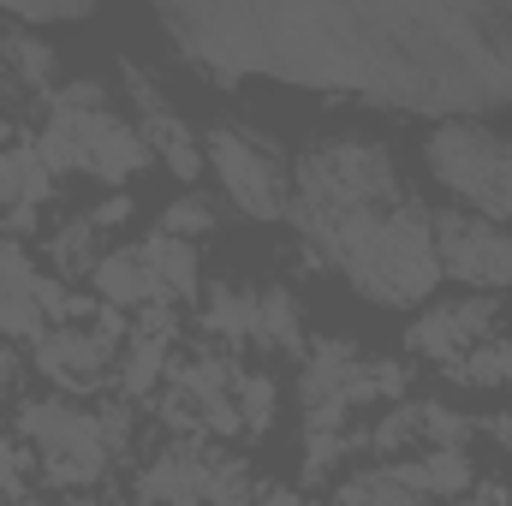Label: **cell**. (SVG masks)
Returning a JSON list of instances; mask_svg holds the SVG:
<instances>
[{
    "label": "cell",
    "instance_id": "8992f818",
    "mask_svg": "<svg viewBox=\"0 0 512 506\" xmlns=\"http://www.w3.org/2000/svg\"><path fill=\"white\" fill-rule=\"evenodd\" d=\"M435 262L471 286H512V233L471 215H435Z\"/></svg>",
    "mask_w": 512,
    "mask_h": 506
},
{
    "label": "cell",
    "instance_id": "4fadbf2b",
    "mask_svg": "<svg viewBox=\"0 0 512 506\" xmlns=\"http://www.w3.org/2000/svg\"><path fill=\"white\" fill-rule=\"evenodd\" d=\"M393 477H399L411 495H423V501H429V495H465V489H471V459H465L459 447H441V453H429L423 465H399Z\"/></svg>",
    "mask_w": 512,
    "mask_h": 506
},
{
    "label": "cell",
    "instance_id": "9a60e30c",
    "mask_svg": "<svg viewBox=\"0 0 512 506\" xmlns=\"http://www.w3.org/2000/svg\"><path fill=\"white\" fill-rule=\"evenodd\" d=\"M0 54H6V66H12V78H18V84H30V90H48V72H54V48H48L42 36L6 30V36H0Z\"/></svg>",
    "mask_w": 512,
    "mask_h": 506
},
{
    "label": "cell",
    "instance_id": "e0dca14e",
    "mask_svg": "<svg viewBox=\"0 0 512 506\" xmlns=\"http://www.w3.org/2000/svg\"><path fill=\"white\" fill-rule=\"evenodd\" d=\"M143 137H149V143H161V161H167L179 179H197V173H203V161H209V155H203V143L185 131L179 114H173V120H161V126H149Z\"/></svg>",
    "mask_w": 512,
    "mask_h": 506
},
{
    "label": "cell",
    "instance_id": "5b68a950",
    "mask_svg": "<svg viewBox=\"0 0 512 506\" xmlns=\"http://www.w3.org/2000/svg\"><path fill=\"white\" fill-rule=\"evenodd\" d=\"M203 155L215 161L221 185L233 191V203L245 215H256V221L292 215V197H286V179H280V161H274V143L268 137H256L245 126H209Z\"/></svg>",
    "mask_w": 512,
    "mask_h": 506
},
{
    "label": "cell",
    "instance_id": "d6986e66",
    "mask_svg": "<svg viewBox=\"0 0 512 506\" xmlns=\"http://www.w3.org/2000/svg\"><path fill=\"white\" fill-rule=\"evenodd\" d=\"M90 239H96V221L84 215V221H66V227L54 233V245H48V251H54V262H60L66 274H78V268H90V274H96V262H102V256L90 251Z\"/></svg>",
    "mask_w": 512,
    "mask_h": 506
},
{
    "label": "cell",
    "instance_id": "4dcf8cb0",
    "mask_svg": "<svg viewBox=\"0 0 512 506\" xmlns=\"http://www.w3.org/2000/svg\"><path fill=\"white\" fill-rule=\"evenodd\" d=\"M6 137H12V126H6V120H0V149H6Z\"/></svg>",
    "mask_w": 512,
    "mask_h": 506
},
{
    "label": "cell",
    "instance_id": "cb8c5ba5",
    "mask_svg": "<svg viewBox=\"0 0 512 506\" xmlns=\"http://www.w3.org/2000/svg\"><path fill=\"white\" fill-rule=\"evenodd\" d=\"M417 423H429L423 435H435L441 447H459V441L471 435V423H465L459 411H447V405H417Z\"/></svg>",
    "mask_w": 512,
    "mask_h": 506
},
{
    "label": "cell",
    "instance_id": "7402d4cb",
    "mask_svg": "<svg viewBox=\"0 0 512 506\" xmlns=\"http://www.w3.org/2000/svg\"><path fill=\"white\" fill-rule=\"evenodd\" d=\"M48 102H54L60 114H102V108H108V90H102L96 78H72V84H60Z\"/></svg>",
    "mask_w": 512,
    "mask_h": 506
},
{
    "label": "cell",
    "instance_id": "4316f807",
    "mask_svg": "<svg viewBox=\"0 0 512 506\" xmlns=\"http://www.w3.org/2000/svg\"><path fill=\"white\" fill-rule=\"evenodd\" d=\"M18 477H24V459L12 441H0V495H18Z\"/></svg>",
    "mask_w": 512,
    "mask_h": 506
},
{
    "label": "cell",
    "instance_id": "2e32d148",
    "mask_svg": "<svg viewBox=\"0 0 512 506\" xmlns=\"http://www.w3.org/2000/svg\"><path fill=\"white\" fill-rule=\"evenodd\" d=\"M209 328L227 340H256V292L209 286Z\"/></svg>",
    "mask_w": 512,
    "mask_h": 506
},
{
    "label": "cell",
    "instance_id": "ffe728a7",
    "mask_svg": "<svg viewBox=\"0 0 512 506\" xmlns=\"http://www.w3.org/2000/svg\"><path fill=\"white\" fill-rule=\"evenodd\" d=\"M239 423L245 429H268L274 423V381L268 376H239Z\"/></svg>",
    "mask_w": 512,
    "mask_h": 506
},
{
    "label": "cell",
    "instance_id": "83f0119b",
    "mask_svg": "<svg viewBox=\"0 0 512 506\" xmlns=\"http://www.w3.org/2000/svg\"><path fill=\"white\" fill-rule=\"evenodd\" d=\"M126 215H131V197H108V203H102V209H96L90 221H96V227H120Z\"/></svg>",
    "mask_w": 512,
    "mask_h": 506
},
{
    "label": "cell",
    "instance_id": "7c38bea8",
    "mask_svg": "<svg viewBox=\"0 0 512 506\" xmlns=\"http://www.w3.org/2000/svg\"><path fill=\"white\" fill-rule=\"evenodd\" d=\"M137 256L149 262V274L161 280V292H173V298H191V292H197V251H191L185 239H173V233L155 227Z\"/></svg>",
    "mask_w": 512,
    "mask_h": 506
},
{
    "label": "cell",
    "instance_id": "7a4b0ae2",
    "mask_svg": "<svg viewBox=\"0 0 512 506\" xmlns=\"http://www.w3.org/2000/svg\"><path fill=\"white\" fill-rule=\"evenodd\" d=\"M399 203V173L382 143L370 137H334L304 155L298 167V197L292 221H328V215H358V209H393Z\"/></svg>",
    "mask_w": 512,
    "mask_h": 506
},
{
    "label": "cell",
    "instance_id": "277c9868",
    "mask_svg": "<svg viewBox=\"0 0 512 506\" xmlns=\"http://www.w3.org/2000/svg\"><path fill=\"white\" fill-rule=\"evenodd\" d=\"M429 167L453 191H465L477 209L512 221V137L477 126H441L429 137Z\"/></svg>",
    "mask_w": 512,
    "mask_h": 506
},
{
    "label": "cell",
    "instance_id": "f546056e",
    "mask_svg": "<svg viewBox=\"0 0 512 506\" xmlns=\"http://www.w3.org/2000/svg\"><path fill=\"white\" fill-rule=\"evenodd\" d=\"M12 506H42L36 495H12Z\"/></svg>",
    "mask_w": 512,
    "mask_h": 506
},
{
    "label": "cell",
    "instance_id": "d4e9b609",
    "mask_svg": "<svg viewBox=\"0 0 512 506\" xmlns=\"http://www.w3.org/2000/svg\"><path fill=\"white\" fill-rule=\"evenodd\" d=\"M0 209H6V215L30 209V203H24V173H18V149H0Z\"/></svg>",
    "mask_w": 512,
    "mask_h": 506
},
{
    "label": "cell",
    "instance_id": "ba28073f",
    "mask_svg": "<svg viewBox=\"0 0 512 506\" xmlns=\"http://www.w3.org/2000/svg\"><path fill=\"white\" fill-rule=\"evenodd\" d=\"M72 126H78V149H84V173H96V179H131L149 161V137L126 120H114L108 108L72 114Z\"/></svg>",
    "mask_w": 512,
    "mask_h": 506
},
{
    "label": "cell",
    "instance_id": "8fae6325",
    "mask_svg": "<svg viewBox=\"0 0 512 506\" xmlns=\"http://www.w3.org/2000/svg\"><path fill=\"white\" fill-rule=\"evenodd\" d=\"M90 280H96V292H102L114 310H143V304H155V298H161V280L149 274V262H143L137 251L102 256Z\"/></svg>",
    "mask_w": 512,
    "mask_h": 506
},
{
    "label": "cell",
    "instance_id": "44dd1931",
    "mask_svg": "<svg viewBox=\"0 0 512 506\" xmlns=\"http://www.w3.org/2000/svg\"><path fill=\"white\" fill-rule=\"evenodd\" d=\"M215 227V209L203 203V197H179L167 215H161V233H173V239H185L191 245V233H209Z\"/></svg>",
    "mask_w": 512,
    "mask_h": 506
},
{
    "label": "cell",
    "instance_id": "484cf974",
    "mask_svg": "<svg viewBox=\"0 0 512 506\" xmlns=\"http://www.w3.org/2000/svg\"><path fill=\"white\" fill-rule=\"evenodd\" d=\"M90 6L72 0V6H18V24H60V18H84Z\"/></svg>",
    "mask_w": 512,
    "mask_h": 506
},
{
    "label": "cell",
    "instance_id": "52a82bcc",
    "mask_svg": "<svg viewBox=\"0 0 512 506\" xmlns=\"http://www.w3.org/2000/svg\"><path fill=\"white\" fill-rule=\"evenodd\" d=\"M120 334H126L120 310H108L96 328H54V334L36 340V364H42L54 381H78V387H84V381H96L108 364H114Z\"/></svg>",
    "mask_w": 512,
    "mask_h": 506
},
{
    "label": "cell",
    "instance_id": "ac0fdd59",
    "mask_svg": "<svg viewBox=\"0 0 512 506\" xmlns=\"http://www.w3.org/2000/svg\"><path fill=\"white\" fill-rule=\"evenodd\" d=\"M340 501H346V506H429L423 495H411L393 471H370V477L346 483V489H340Z\"/></svg>",
    "mask_w": 512,
    "mask_h": 506
},
{
    "label": "cell",
    "instance_id": "f1b7e54d",
    "mask_svg": "<svg viewBox=\"0 0 512 506\" xmlns=\"http://www.w3.org/2000/svg\"><path fill=\"white\" fill-rule=\"evenodd\" d=\"M256 506H304V501H298V495H286V489H274V495H262Z\"/></svg>",
    "mask_w": 512,
    "mask_h": 506
},
{
    "label": "cell",
    "instance_id": "5bb4252c",
    "mask_svg": "<svg viewBox=\"0 0 512 506\" xmlns=\"http://www.w3.org/2000/svg\"><path fill=\"white\" fill-rule=\"evenodd\" d=\"M256 340L274 346V352H298L304 346V316H298V298L286 286H268L256 298Z\"/></svg>",
    "mask_w": 512,
    "mask_h": 506
},
{
    "label": "cell",
    "instance_id": "9c48e42d",
    "mask_svg": "<svg viewBox=\"0 0 512 506\" xmlns=\"http://www.w3.org/2000/svg\"><path fill=\"white\" fill-rule=\"evenodd\" d=\"M489 328H495V304H489V298H459V304L429 310V316L411 328V352H423V358H453V352L477 346Z\"/></svg>",
    "mask_w": 512,
    "mask_h": 506
},
{
    "label": "cell",
    "instance_id": "3957f363",
    "mask_svg": "<svg viewBox=\"0 0 512 506\" xmlns=\"http://www.w3.org/2000/svg\"><path fill=\"white\" fill-rule=\"evenodd\" d=\"M18 429L42 447L48 459V483L60 489H84L108 471V459L126 447V411H78V405H60V399H36L24 405Z\"/></svg>",
    "mask_w": 512,
    "mask_h": 506
},
{
    "label": "cell",
    "instance_id": "6da1fadb",
    "mask_svg": "<svg viewBox=\"0 0 512 506\" xmlns=\"http://www.w3.org/2000/svg\"><path fill=\"white\" fill-rule=\"evenodd\" d=\"M298 227H304V239L328 256L334 268H346L352 286L370 292L376 304H417L441 280L435 221L423 209H411V203L328 215V221H298Z\"/></svg>",
    "mask_w": 512,
    "mask_h": 506
},
{
    "label": "cell",
    "instance_id": "603a6c76",
    "mask_svg": "<svg viewBox=\"0 0 512 506\" xmlns=\"http://www.w3.org/2000/svg\"><path fill=\"white\" fill-rule=\"evenodd\" d=\"M18 173H24V203L36 209V203L54 191V173H48V161L36 155V143H18Z\"/></svg>",
    "mask_w": 512,
    "mask_h": 506
},
{
    "label": "cell",
    "instance_id": "30bf717a",
    "mask_svg": "<svg viewBox=\"0 0 512 506\" xmlns=\"http://www.w3.org/2000/svg\"><path fill=\"white\" fill-rule=\"evenodd\" d=\"M209 471H215V459H203L191 447H173V453H161L143 471L137 495L143 501H161V506H203L209 501Z\"/></svg>",
    "mask_w": 512,
    "mask_h": 506
}]
</instances>
